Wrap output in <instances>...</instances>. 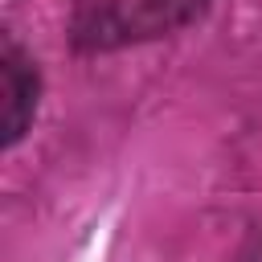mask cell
Wrapping results in <instances>:
<instances>
[{"mask_svg":"<svg viewBox=\"0 0 262 262\" xmlns=\"http://www.w3.org/2000/svg\"><path fill=\"white\" fill-rule=\"evenodd\" d=\"M37 94H41V78L33 57L4 37L0 45V139L4 147L20 143V135L29 131L33 115H37Z\"/></svg>","mask_w":262,"mask_h":262,"instance_id":"cell-2","label":"cell"},{"mask_svg":"<svg viewBox=\"0 0 262 262\" xmlns=\"http://www.w3.org/2000/svg\"><path fill=\"white\" fill-rule=\"evenodd\" d=\"M205 4L209 0H74L70 33L82 49H119L196 20Z\"/></svg>","mask_w":262,"mask_h":262,"instance_id":"cell-1","label":"cell"}]
</instances>
